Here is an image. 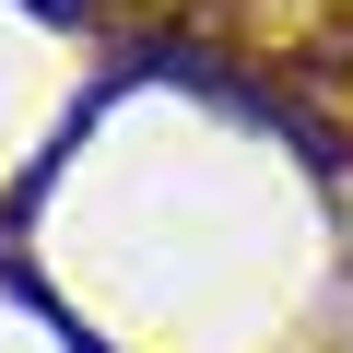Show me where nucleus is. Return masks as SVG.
Returning <instances> with one entry per match:
<instances>
[{"mask_svg":"<svg viewBox=\"0 0 353 353\" xmlns=\"http://www.w3.org/2000/svg\"><path fill=\"white\" fill-rule=\"evenodd\" d=\"M36 24H94V0H24Z\"/></svg>","mask_w":353,"mask_h":353,"instance_id":"obj_1","label":"nucleus"}]
</instances>
